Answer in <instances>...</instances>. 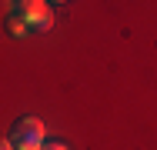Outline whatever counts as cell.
Segmentation results:
<instances>
[{
  "mask_svg": "<svg viewBox=\"0 0 157 150\" xmlns=\"http://www.w3.org/2000/svg\"><path fill=\"white\" fill-rule=\"evenodd\" d=\"M10 140H13L17 150H44L47 130H44V123L37 117H20L13 123V130H10Z\"/></svg>",
  "mask_w": 157,
  "mask_h": 150,
  "instance_id": "1",
  "label": "cell"
},
{
  "mask_svg": "<svg viewBox=\"0 0 157 150\" xmlns=\"http://www.w3.org/2000/svg\"><path fill=\"white\" fill-rule=\"evenodd\" d=\"M17 13L27 20V27L33 33H47L54 27V13H50L47 0H17Z\"/></svg>",
  "mask_w": 157,
  "mask_h": 150,
  "instance_id": "2",
  "label": "cell"
},
{
  "mask_svg": "<svg viewBox=\"0 0 157 150\" xmlns=\"http://www.w3.org/2000/svg\"><path fill=\"white\" fill-rule=\"evenodd\" d=\"M7 33H10V37H24V33H30V27H27V20H24L20 13H10V17H7Z\"/></svg>",
  "mask_w": 157,
  "mask_h": 150,
  "instance_id": "3",
  "label": "cell"
},
{
  "mask_svg": "<svg viewBox=\"0 0 157 150\" xmlns=\"http://www.w3.org/2000/svg\"><path fill=\"white\" fill-rule=\"evenodd\" d=\"M44 150H67V147H63V144H57V140H47V144H44Z\"/></svg>",
  "mask_w": 157,
  "mask_h": 150,
  "instance_id": "4",
  "label": "cell"
},
{
  "mask_svg": "<svg viewBox=\"0 0 157 150\" xmlns=\"http://www.w3.org/2000/svg\"><path fill=\"white\" fill-rule=\"evenodd\" d=\"M0 150H17V147H13V140H10V137H3V144H0Z\"/></svg>",
  "mask_w": 157,
  "mask_h": 150,
  "instance_id": "5",
  "label": "cell"
},
{
  "mask_svg": "<svg viewBox=\"0 0 157 150\" xmlns=\"http://www.w3.org/2000/svg\"><path fill=\"white\" fill-rule=\"evenodd\" d=\"M54 3H67V0H54Z\"/></svg>",
  "mask_w": 157,
  "mask_h": 150,
  "instance_id": "6",
  "label": "cell"
}]
</instances>
